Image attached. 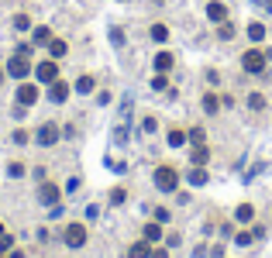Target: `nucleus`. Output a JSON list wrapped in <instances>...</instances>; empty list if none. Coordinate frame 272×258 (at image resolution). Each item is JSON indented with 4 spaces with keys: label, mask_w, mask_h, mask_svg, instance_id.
<instances>
[{
    "label": "nucleus",
    "mask_w": 272,
    "mask_h": 258,
    "mask_svg": "<svg viewBox=\"0 0 272 258\" xmlns=\"http://www.w3.org/2000/svg\"><path fill=\"white\" fill-rule=\"evenodd\" d=\"M269 59L272 55L266 49H248V52L241 55V69H245L248 76H262V72L269 69Z\"/></svg>",
    "instance_id": "1"
},
{
    "label": "nucleus",
    "mask_w": 272,
    "mask_h": 258,
    "mask_svg": "<svg viewBox=\"0 0 272 258\" xmlns=\"http://www.w3.org/2000/svg\"><path fill=\"white\" fill-rule=\"evenodd\" d=\"M155 186L162 190V193H176L179 190V169L176 165H155Z\"/></svg>",
    "instance_id": "2"
},
{
    "label": "nucleus",
    "mask_w": 272,
    "mask_h": 258,
    "mask_svg": "<svg viewBox=\"0 0 272 258\" xmlns=\"http://www.w3.org/2000/svg\"><path fill=\"white\" fill-rule=\"evenodd\" d=\"M86 224H79V220H72V224H66V231H62V241H66L69 248H83L86 245Z\"/></svg>",
    "instance_id": "3"
},
{
    "label": "nucleus",
    "mask_w": 272,
    "mask_h": 258,
    "mask_svg": "<svg viewBox=\"0 0 272 258\" xmlns=\"http://www.w3.org/2000/svg\"><path fill=\"white\" fill-rule=\"evenodd\" d=\"M31 72H35L31 59H28V55H21V52H14V59L7 62V76H14V79H28Z\"/></svg>",
    "instance_id": "4"
},
{
    "label": "nucleus",
    "mask_w": 272,
    "mask_h": 258,
    "mask_svg": "<svg viewBox=\"0 0 272 258\" xmlns=\"http://www.w3.org/2000/svg\"><path fill=\"white\" fill-rule=\"evenodd\" d=\"M59 138H62V128H59V124H52V121H45L42 128L35 131V141H38V145H45V148H52Z\"/></svg>",
    "instance_id": "5"
},
{
    "label": "nucleus",
    "mask_w": 272,
    "mask_h": 258,
    "mask_svg": "<svg viewBox=\"0 0 272 258\" xmlns=\"http://www.w3.org/2000/svg\"><path fill=\"white\" fill-rule=\"evenodd\" d=\"M35 79H38V83H55V79H59V62H55V59L38 62L35 65Z\"/></svg>",
    "instance_id": "6"
},
{
    "label": "nucleus",
    "mask_w": 272,
    "mask_h": 258,
    "mask_svg": "<svg viewBox=\"0 0 272 258\" xmlns=\"http://www.w3.org/2000/svg\"><path fill=\"white\" fill-rule=\"evenodd\" d=\"M38 97H42V93H38L35 83H21V86H17V103H21V107H35Z\"/></svg>",
    "instance_id": "7"
},
{
    "label": "nucleus",
    "mask_w": 272,
    "mask_h": 258,
    "mask_svg": "<svg viewBox=\"0 0 272 258\" xmlns=\"http://www.w3.org/2000/svg\"><path fill=\"white\" fill-rule=\"evenodd\" d=\"M38 200H42L45 206H55V203L62 200V190H59L55 183H42V186H38Z\"/></svg>",
    "instance_id": "8"
},
{
    "label": "nucleus",
    "mask_w": 272,
    "mask_h": 258,
    "mask_svg": "<svg viewBox=\"0 0 272 258\" xmlns=\"http://www.w3.org/2000/svg\"><path fill=\"white\" fill-rule=\"evenodd\" d=\"M69 90H72V86H69L66 79L49 83V100H52V103H66V100H69Z\"/></svg>",
    "instance_id": "9"
},
{
    "label": "nucleus",
    "mask_w": 272,
    "mask_h": 258,
    "mask_svg": "<svg viewBox=\"0 0 272 258\" xmlns=\"http://www.w3.org/2000/svg\"><path fill=\"white\" fill-rule=\"evenodd\" d=\"M207 17H210L214 24H220V21H227V7H224L220 0H210V3H207Z\"/></svg>",
    "instance_id": "10"
},
{
    "label": "nucleus",
    "mask_w": 272,
    "mask_h": 258,
    "mask_svg": "<svg viewBox=\"0 0 272 258\" xmlns=\"http://www.w3.org/2000/svg\"><path fill=\"white\" fill-rule=\"evenodd\" d=\"M266 107H269V97L266 93H248V110L252 114H262Z\"/></svg>",
    "instance_id": "11"
},
{
    "label": "nucleus",
    "mask_w": 272,
    "mask_h": 258,
    "mask_svg": "<svg viewBox=\"0 0 272 258\" xmlns=\"http://www.w3.org/2000/svg\"><path fill=\"white\" fill-rule=\"evenodd\" d=\"M141 238H145L148 245H155V241H162V224H159V220H152V224H145V231H141Z\"/></svg>",
    "instance_id": "12"
},
{
    "label": "nucleus",
    "mask_w": 272,
    "mask_h": 258,
    "mask_svg": "<svg viewBox=\"0 0 272 258\" xmlns=\"http://www.w3.org/2000/svg\"><path fill=\"white\" fill-rule=\"evenodd\" d=\"M66 52H69V45L62 42V38H52V42H49V59L59 62V59H66Z\"/></svg>",
    "instance_id": "13"
},
{
    "label": "nucleus",
    "mask_w": 272,
    "mask_h": 258,
    "mask_svg": "<svg viewBox=\"0 0 272 258\" xmlns=\"http://www.w3.org/2000/svg\"><path fill=\"white\" fill-rule=\"evenodd\" d=\"M266 35H269V28H266L262 21H252V24H248V38H252L255 45H259V42H266Z\"/></svg>",
    "instance_id": "14"
},
{
    "label": "nucleus",
    "mask_w": 272,
    "mask_h": 258,
    "mask_svg": "<svg viewBox=\"0 0 272 258\" xmlns=\"http://www.w3.org/2000/svg\"><path fill=\"white\" fill-rule=\"evenodd\" d=\"M172 62H176V55H172V52H159V55H155V72H169Z\"/></svg>",
    "instance_id": "15"
},
{
    "label": "nucleus",
    "mask_w": 272,
    "mask_h": 258,
    "mask_svg": "<svg viewBox=\"0 0 272 258\" xmlns=\"http://www.w3.org/2000/svg\"><path fill=\"white\" fill-rule=\"evenodd\" d=\"M207 158H210V148H207V145H193L190 162H193V165H207Z\"/></svg>",
    "instance_id": "16"
},
{
    "label": "nucleus",
    "mask_w": 272,
    "mask_h": 258,
    "mask_svg": "<svg viewBox=\"0 0 272 258\" xmlns=\"http://www.w3.org/2000/svg\"><path fill=\"white\" fill-rule=\"evenodd\" d=\"M252 217H255V206H252V203H241V206L234 210V220H238V224H252Z\"/></svg>",
    "instance_id": "17"
},
{
    "label": "nucleus",
    "mask_w": 272,
    "mask_h": 258,
    "mask_svg": "<svg viewBox=\"0 0 272 258\" xmlns=\"http://www.w3.org/2000/svg\"><path fill=\"white\" fill-rule=\"evenodd\" d=\"M165 141H169L172 148H183L190 138H186V131H183V128H169V138H165Z\"/></svg>",
    "instance_id": "18"
},
{
    "label": "nucleus",
    "mask_w": 272,
    "mask_h": 258,
    "mask_svg": "<svg viewBox=\"0 0 272 258\" xmlns=\"http://www.w3.org/2000/svg\"><path fill=\"white\" fill-rule=\"evenodd\" d=\"M152 255V248H148V241H135L131 248H128V258H148Z\"/></svg>",
    "instance_id": "19"
},
{
    "label": "nucleus",
    "mask_w": 272,
    "mask_h": 258,
    "mask_svg": "<svg viewBox=\"0 0 272 258\" xmlns=\"http://www.w3.org/2000/svg\"><path fill=\"white\" fill-rule=\"evenodd\" d=\"M186 179H190L193 186H204L207 179H210V172H207L204 165H197V169H190V176H186Z\"/></svg>",
    "instance_id": "20"
},
{
    "label": "nucleus",
    "mask_w": 272,
    "mask_h": 258,
    "mask_svg": "<svg viewBox=\"0 0 272 258\" xmlns=\"http://www.w3.org/2000/svg\"><path fill=\"white\" fill-rule=\"evenodd\" d=\"M217 38H220V42H231V38H234V24H231V21H220V24H217Z\"/></svg>",
    "instance_id": "21"
},
{
    "label": "nucleus",
    "mask_w": 272,
    "mask_h": 258,
    "mask_svg": "<svg viewBox=\"0 0 272 258\" xmlns=\"http://www.w3.org/2000/svg\"><path fill=\"white\" fill-rule=\"evenodd\" d=\"M93 86H97L93 76H79V79H76V93H93Z\"/></svg>",
    "instance_id": "22"
},
{
    "label": "nucleus",
    "mask_w": 272,
    "mask_h": 258,
    "mask_svg": "<svg viewBox=\"0 0 272 258\" xmlns=\"http://www.w3.org/2000/svg\"><path fill=\"white\" fill-rule=\"evenodd\" d=\"M204 110H207V114H217V110H220V97L204 93Z\"/></svg>",
    "instance_id": "23"
},
{
    "label": "nucleus",
    "mask_w": 272,
    "mask_h": 258,
    "mask_svg": "<svg viewBox=\"0 0 272 258\" xmlns=\"http://www.w3.org/2000/svg\"><path fill=\"white\" fill-rule=\"evenodd\" d=\"M148 35H152V38H155V42H165V38H169V28H165V24H162V21H155V24H152V31H148Z\"/></svg>",
    "instance_id": "24"
},
{
    "label": "nucleus",
    "mask_w": 272,
    "mask_h": 258,
    "mask_svg": "<svg viewBox=\"0 0 272 258\" xmlns=\"http://www.w3.org/2000/svg\"><path fill=\"white\" fill-rule=\"evenodd\" d=\"M31 38H35V45H49V42H52V31L42 24V28H35V35H31Z\"/></svg>",
    "instance_id": "25"
},
{
    "label": "nucleus",
    "mask_w": 272,
    "mask_h": 258,
    "mask_svg": "<svg viewBox=\"0 0 272 258\" xmlns=\"http://www.w3.org/2000/svg\"><path fill=\"white\" fill-rule=\"evenodd\" d=\"M186 138H190V145H207V131L204 128H190Z\"/></svg>",
    "instance_id": "26"
},
{
    "label": "nucleus",
    "mask_w": 272,
    "mask_h": 258,
    "mask_svg": "<svg viewBox=\"0 0 272 258\" xmlns=\"http://www.w3.org/2000/svg\"><path fill=\"white\" fill-rule=\"evenodd\" d=\"M31 28V17L28 14H14V31H28Z\"/></svg>",
    "instance_id": "27"
},
{
    "label": "nucleus",
    "mask_w": 272,
    "mask_h": 258,
    "mask_svg": "<svg viewBox=\"0 0 272 258\" xmlns=\"http://www.w3.org/2000/svg\"><path fill=\"white\" fill-rule=\"evenodd\" d=\"M124 200H128V190H124V186H117V190H110V203H114V206H121Z\"/></svg>",
    "instance_id": "28"
},
{
    "label": "nucleus",
    "mask_w": 272,
    "mask_h": 258,
    "mask_svg": "<svg viewBox=\"0 0 272 258\" xmlns=\"http://www.w3.org/2000/svg\"><path fill=\"white\" fill-rule=\"evenodd\" d=\"M152 90H169V76H165V72H155V79H152Z\"/></svg>",
    "instance_id": "29"
},
{
    "label": "nucleus",
    "mask_w": 272,
    "mask_h": 258,
    "mask_svg": "<svg viewBox=\"0 0 272 258\" xmlns=\"http://www.w3.org/2000/svg\"><path fill=\"white\" fill-rule=\"evenodd\" d=\"M141 131H145V134H155V131H159V121H155V117L148 114V117L141 121Z\"/></svg>",
    "instance_id": "30"
},
{
    "label": "nucleus",
    "mask_w": 272,
    "mask_h": 258,
    "mask_svg": "<svg viewBox=\"0 0 272 258\" xmlns=\"http://www.w3.org/2000/svg\"><path fill=\"white\" fill-rule=\"evenodd\" d=\"M7 176H14V179L24 176V162H10V165H7Z\"/></svg>",
    "instance_id": "31"
},
{
    "label": "nucleus",
    "mask_w": 272,
    "mask_h": 258,
    "mask_svg": "<svg viewBox=\"0 0 272 258\" xmlns=\"http://www.w3.org/2000/svg\"><path fill=\"white\" fill-rule=\"evenodd\" d=\"M10 248H14V238H10V234H0V255L10 252Z\"/></svg>",
    "instance_id": "32"
},
{
    "label": "nucleus",
    "mask_w": 272,
    "mask_h": 258,
    "mask_svg": "<svg viewBox=\"0 0 272 258\" xmlns=\"http://www.w3.org/2000/svg\"><path fill=\"white\" fill-rule=\"evenodd\" d=\"M110 42H114V45H124V31L114 28V31H110Z\"/></svg>",
    "instance_id": "33"
},
{
    "label": "nucleus",
    "mask_w": 272,
    "mask_h": 258,
    "mask_svg": "<svg viewBox=\"0 0 272 258\" xmlns=\"http://www.w3.org/2000/svg\"><path fill=\"white\" fill-rule=\"evenodd\" d=\"M10 138H14V145H24V141H28V138H31V134H28V131H14V134H10Z\"/></svg>",
    "instance_id": "34"
},
{
    "label": "nucleus",
    "mask_w": 272,
    "mask_h": 258,
    "mask_svg": "<svg viewBox=\"0 0 272 258\" xmlns=\"http://www.w3.org/2000/svg\"><path fill=\"white\" fill-rule=\"evenodd\" d=\"M252 241H255V238H252V234H245V231L234 238V245H241V248H245V245H252Z\"/></svg>",
    "instance_id": "35"
},
{
    "label": "nucleus",
    "mask_w": 272,
    "mask_h": 258,
    "mask_svg": "<svg viewBox=\"0 0 272 258\" xmlns=\"http://www.w3.org/2000/svg\"><path fill=\"white\" fill-rule=\"evenodd\" d=\"M155 220H159V224H165V220H169V210H165V206H159V210H155Z\"/></svg>",
    "instance_id": "36"
},
{
    "label": "nucleus",
    "mask_w": 272,
    "mask_h": 258,
    "mask_svg": "<svg viewBox=\"0 0 272 258\" xmlns=\"http://www.w3.org/2000/svg\"><path fill=\"white\" fill-rule=\"evenodd\" d=\"M76 190H79V179L72 176V179H69V183H66V193H76Z\"/></svg>",
    "instance_id": "37"
},
{
    "label": "nucleus",
    "mask_w": 272,
    "mask_h": 258,
    "mask_svg": "<svg viewBox=\"0 0 272 258\" xmlns=\"http://www.w3.org/2000/svg\"><path fill=\"white\" fill-rule=\"evenodd\" d=\"M148 258H169V255H165V248H152V255Z\"/></svg>",
    "instance_id": "38"
},
{
    "label": "nucleus",
    "mask_w": 272,
    "mask_h": 258,
    "mask_svg": "<svg viewBox=\"0 0 272 258\" xmlns=\"http://www.w3.org/2000/svg\"><path fill=\"white\" fill-rule=\"evenodd\" d=\"M0 83H3V69H0Z\"/></svg>",
    "instance_id": "39"
},
{
    "label": "nucleus",
    "mask_w": 272,
    "mask_h": 258,
    "mask_svg": "<svg viewBox=\"0 0 272 258\" xmlns=\"http://www.w3.org/2000/svg\"><path fill=\"white\" fill-rule=\"evenodd\" d=\"M0 234H3V224H0Z\"/></svg>",
    "instance_id": "40"
}]
</instances>
